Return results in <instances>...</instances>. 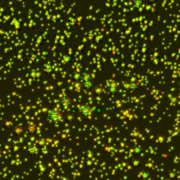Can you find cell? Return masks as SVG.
I'll return each instance as SVG.
<instances>
[{"label":"cell","instance_id":"obj_1","mask_svg":"<svg viewBox=\"0 0 180 180\" xmlns=\"http://www.w3.org/2000/svg\"><path fill=\"white\" fill-rule=\"evenodd\" d=\"M121 84H122L123 89H125L126 91H128V92H135L139 89V82L137 75L134 74V73L131 74L130 76L128 77L127 80L122 81Z\"/></svg>","mask_w":180,"mask_h":180},{"label":"cell","instance_id":"obj_2","mask_svg":"<svg viewBox=\"0 0 180 180\" xmlns=\"http://www.w3.org/2000/svg\"><path fill=\"white\" fill-rule=\"evenodd\" d=\"M63 118H64V116L62 113V112L56 108L49 109L47 112V120L52 124L60 122L63 120Z\"/></svg>","mask_w":180,"mask_h":180},{"label":"cell","instance_id":"obj_3","mask_svg":"<svg viewBox=\"0 0 180 180\" xmlns=\"http://www.w3.org/2000/svg\"><path fill=\"white\" fill-rule=\"evenodd\" d=\"M120 89V83L116 81V80H113V79H110L106 82V92L109 95L111 96H115L117 93H119Z\"/></svg>","mask_w":180,"mask_h":180},{"label":"cell","instance_id":"obj_4","mask_svg":"<svg viewBox=\"0 0 180 180\" xmlns=\"http://www.w3.org/2000/svg\"><path fill=\"white\" fill-rule=\"evenodd\" d=\"M93 112V108L91 106H89L87 104H84L83 106L78 107V113L83 119H87L90 116L92 115Z\"/></svg>","mask_w":180,"mask_h":180},{"label":"cell","instance_id":"obj_5","mask_svg":"<svg viewBox=\"0 0 180 180\" xmlns=\"http://www.w3.org/2000/svg\"><path fill=\"white\" fill-rule=\"evenodd\" d=\"M162 55V51L159 48H154L150 53V61L151 64L157 66L160 63V57Z\"/></svg>","mask_w":180,"mask_h":180},{"label":"cell","instance_id":"obj_6","mask_svg":"<svg viewBox=\"0 0 180 180\" xmlns=\"http://www.w3.org/2000/svg\"><path fill=\"white\" fill-rule=\"evenodd\" d=\"M27 76L29 77L30 78L33 79V80H42L44 78V74L42 73L41 69H29L27 73Z\"/></svg>","mask_w":180,"mask_h":180},{"label":"cell","instance_id":"obj_7","mask_svg":"<svg viewBox=\"0 0 180 180\" xmlns=\"http://www.w3.org/2000/svg\"><path fill=\"white\" fill-rule=\"evenodd\" d=\"M80 25V19L77 15H70L66 19V26L69 28H76Z\"/></svg>","mask_w":180,"mask_h":180},{"label":"cell","instance_id":"obj_8","mask_svg":"<svg viewBox=\"0 0 180 180\" xmlns=\"http://www.w3.org/2000/svg\"><path fill=\"white\" fill-rule=\"evenodd\" d=\"M97 36H98L97 32H95L94 30H88V31H86V32H84V34H83V39H84V41H86L87 42L92 43V42H96Z\"/></svg>","mask_w":180,"mask_h":180},{"label":"cell","instance_id":"obj_9","mask_svg":"<svg viewBox=\"0 0 180 180\" xmlns=\"http://www.w3.org/2000/svg\"><path fill=\"white\" fill-rule=\"evenodd\" d=\"M27 60L29 63L34 64L40 61V55L35 51H30L27 55Z\"/></svg>","mask_w":180,"mask_h":180},{"label":"cell","instance_id":"obj_10","mask_svg":"<svg viewBox=\"0 0 180 180\" xmlns=\"http://www.w3.org/2000/svg\"><path fill=\"white\" fill-rule=\"evenodd\" d=\"M92 92L97 97H102L106 93V88L103 86L102 83H98L97 85H94L92 88Z\"/></svg>","mask_w":180,"mask_h":180},{"label":"cell","instance_id":"obj_11","mask_svg":"<svg viewBox=\"0 0 180 180\" xmlns=\"http://www.w3.org/2000/svg\"><path fill=\"white\" fill-rule=\"evenodd\" d=\"M60 104L62 108L68 109V108H69L70 106H72L73 100H72V98L69 97L68 95H63V96L60 98Z\"/></svg>","mask_w":180,"mask_h":180},{"label":"cell","instance_id":"obj_12","mask_svg":"<svg viewBox=\"0 0 180 180\" xmlns=\"http://www.w3.org/2000/svg\"><path fill=\"white\" fill-rule=\"evenodd\" d=\"M93 79H94V76H93L92 72L87 71V70H83V72H81L80 82L79 83L90 82V81H93Z\"/></svg>","mask_w":180,"mask_h":180},{"label":"cell","instance_id":"obj_13","mask_svg":"<svg viewBox=\"0 0 180 180\" xmlns=\"http://www.w3.org/2000/svg\"><path fill=\"white\" fill-rule=\"evenodd\" d=\"M61 62L63 65H69L73 62V56L70 53L63 52L61 56Z\"/></svg>","mask_w":180,"mask_h":180},{"label":"cell","instance_id":"obj_14","mask_svg":"<svg viewBox=\"0 0 180 180\" xmlns=\"http://www.w3.org/2000/svg\"><path fill=\"white\" fill-rule=\"evenodd\" d=\"M41 70L44 75H51L54 73V66L49 62H47L42 64Z\"/></svg>","mask_w":180,"mask_h":180},{"label":"cell","instance_id":"obj_15","mask_svg":"<svg viewBox=\"0 0 180 180\" xmlns=\"http://www.w3.org/2000/svg\"><path fill=\"white\" fill-rule=\"evenodd\" d=\"M12 134H13L15 136L19 137V136H21V135L24 134V132H25V127H24L22 124L14 125L13 127H12Z\"/></svg>","mask_w":180,"mask_h":180},{"label":"cell","instance_id":"obj_16","mask_svg":"<svg viewBox=\"0 0 180 180\" xmlns=\"http://www.w3.org/2000/svg\"><path fill=\"white\" fill-rule=\"evenodd\" d=\"M143 9L145 10V12H147L148 13H156L157 11V5H155V3L152 2V1H148L147 3H145V5H144V8Z\"/></svg>","mask_w":180,"mask_h":180},{"label":"cell","instance_id":"obj_17","mask_svg":"<svg viewBox=\"0 0 180 180\" xmlns=\"http://www.w3.org/2000/svg\"><path fill=\"white\" fill-rule=\"evenodd\" d=\"M26 133L29 135H32V134H36L37 132V125L35 124L34 122H29L27 127H26Z\"/></svg>","mask_w":180,"mask_h":180},{"label":"cell","instance_id":"obj_18","mask_svg":"<svg viewBox=\"0 0 180 180\" xmlns=\"http://www.w3.org/2000/svg\"><path fill=\"white\" fill-rule=\"evenodd\" d=\"M130 4H131V6L134 10L141 11V10H142L144 8L145 2L143 0H132Z\"/></svg>","mask_w":180,"mask_h":180},{"label":"cell","instance_id":"obj_19","mask_svg":"<svg viewBox=\"0 0 180 180\" xmlns=\"http://www.w3.org/2000/svg\"><path fill=\"white\" fill-rule=\"evenodd\" d=\"M26 150H27V153H28V155L31 156V157H35V156H37L38 152H39L38 148H36V146H34V145L28 146Z\"/></svg>","mask_w":180,"mask_h":180},{"label":"cell","instance_id":"obj_20","mask_svg":"<svg viewBox=\"0 0 180 180\" xmlns=\"http://www.w3.org/2000/svg\"><path fill=\"white\" fill-rule=\"evenodd\" d=\"M80 76H81V72H79V71H72L69 74V78L73 81V83H79L80 82Z\"/></svg>","mask_w":180,"mask_h":180},{"label":"cell","instance_id":"obj_21","mask_svg":"<svg viewBox=\"0 0 180 180\" xmlns=\"http://www.w3.org/2000/svg\"><path fill=\"white\" fill-rule=\"evenodd\" d=\"M81 88H83V90L85 91H91L92 90L93 86H94V83L93 81H90V82H84V83H80Z\"/></svg>","mask_w":180,"mask_h":180},{"label":"cell","instance_id":"obj_22","mask_svg":"<svg viewBox=\"0 0 180 180\" xmlns=\"http://www.w3.org/2000/svg\"><path fill=\"white\" fill-rule=\"evenodd\" d=\"M148 51V45L146 43H142L139 47V52L141 55H146Z\"/></svg>","mask_w":180,"mask_h":180},{"label":"cell","instance_id":"obj_23","mask_svg":"<svg viewBox=\"0 0 180 180\" xmlns=\"http://www.w3.org/2000/svg\"><path fill=\"white\" fill-rule=\"evenodd\" d=\"M142 165V162L139 158H134L132 159L131 161V166L133 169H137V168H140Z\"/></svg>","mask_w":180,"mask_h":180},{"label":"cell","instance_id":"obj_24","mask_svg":"<svg viewBox=\"0 0 180 180\" xmlns=\"http://www.w3.org/2000/svg\"><path fill=\"white\" fill-rule=\"evenodd\" d=\"M132 151H133V153H134V155H141V154L142 153L143 148L140 144H135L134 147H133Z\"/></svg>","mask_w":180,"mask_h":180},{"label":"cell","instance_id":"obj_25","mask_svg":"<svg viewBox=\"0 0 180 180\" xmlns=\"http://www.w3.org/2000/svg\"><path fill=\"white\" fill-rule=\"evenodd\" d=\"M150 177V172L148 170H145L141 172L140 174V178L142 180H148Z\"/></svg>","mask_w":180,"mask_h":180},{"label":"cell","instance_id":"obj_26","mask_svg":"<svg viewBox=\"0 0 180 180\" xmlns=\"http://www.w3.org/2000/svg\"><path fill=\"white\" fill-rule=\"evenodd\" d=\"M33 41L35 42V44L37 45V46H42V44H43V38L41 36V35H35L34 38H33Z\"/></svg>","mask_w":180,"mask_h":180},{"label":"cell","instance_id":"obj_27","mask_svg":"<svg viewBox=\"0 0 180 180\" xmlns=\"http://www.w3.org/2000/svg\"><path fill=\"white\" fill-rule=\"evenodd\" d=\"M176 176H177V173H176L175 171L171 170V171H168V173H167V178L169 180H172L175 178Z\"/></svg>","mask_w":180,"mask_h":180},{"label":"cell","instance_id":"obj_28","mask_svg":"<svg viewBox=\"0 0 180 180\" xmlns=\"http://www.w3.org/2000/svg\"><path fill=\"white\" fill-rule=\"evenodd\" d=\"M67 119L69 120V122H72L73 120H74V115H73V113L72 112H69L67 114Z\"/></svg>","mask_w":180,"mask_h":180},{"label":"cell","instance_id":"obj_29","mask_svg":"<svg viewBox=\"0 0 180 180\" xmlns=\"http://www.w3.org/2000/svg\"><path fill=\"white\" fill-rule=\"evenodd\" d=\"M17 4H20V5H24L25 4V1H16Z\"/></svg>","mask_w":180,"mask_h":180},{"label":"cell","instance_id":"obj_30","mask_svg":"<svg viewBox=\"0 0 180 180\" xmlns=\"http://www.w3.org/2000/svg\"><path fill=\"white\" fill-rule=\"evenodd\" d=\"M2 156H3V150H2V149L0 148V158L2 157Z\"/></svg>","mask_w":180,"mask_h":180}]
</instances>
